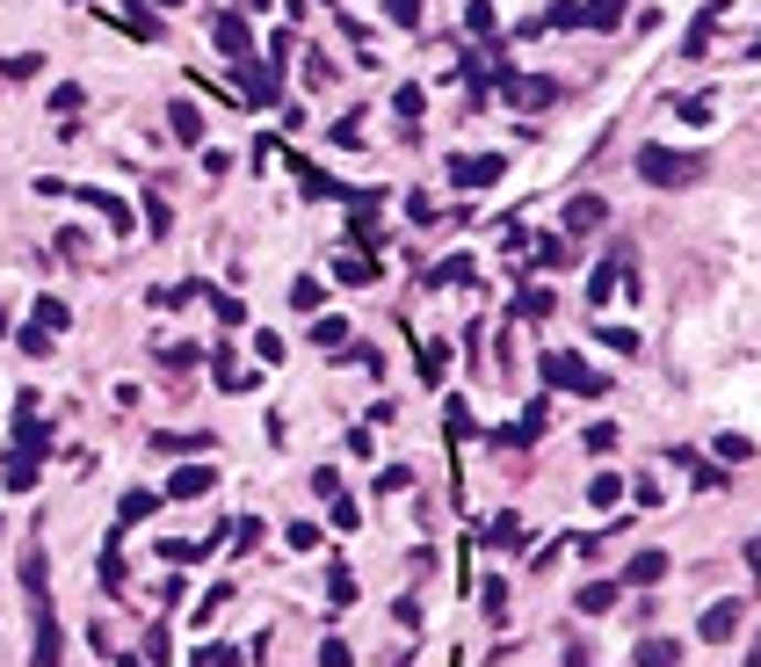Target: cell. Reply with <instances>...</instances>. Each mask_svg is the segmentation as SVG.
Segmentation results:
<instances>
[{"label": "cell", "mask_w": 761, "mask_h": 667, "mask_svg": "<svg viewBox=\"0 0 761 667\" xmlns=\"http://www.w3.org/2000/svg\"><path fill=\"white\" fill-rule=\"evenodd\" d=\"M639 182H653V189H696V182H704V160L675 153V145H639Z\"/></svg>", "instance_id": "6da1fadb"}, {"label": "cell", "mask_w": 761, "mask_h": 667, "mask_svg": "<svg viewBox=\"0 0 761 667\" xmlns=\"http://www.w3.org/2000/svg\"><path fill=\"white\" fill-rule=\"evenodd\" d=\"M536 370H544V385H552V392H580V400H602V392H609L602 370H588L580 356H566V349H552Z\"/></svg>", "instance_id": "7a4b0ae2"}, {"label": "cell", "mask_w": 761, "mask_h": 667, "mask_svg": "<svg viewBox=\"0 0 761 667\" xmlns=\"http://www.w3.org/2000/svg\"><path fill=\"white\" fill-rule=\"evenodd\" d=\"M501 95H508L515 109H552L566 88H558V80H544V73H508V80H501Z\"/></svg>", "instance_id": "3957f363"}, {"label": "cell", "mask_w": 761, "mask_h": 667, "mask_svg": "<svg viewBox=\"0 0 761 667\" xmlns=\"http://www.w3.org/2000/svg\"><path fill=\"white\" fill-rule=\"evenodd\" d=\"M602 226H609V204H602V196H573V204H566V232H573V240H595Z\"/></svg>", "instance_id": "277c9868"}, {"label": "cell", "mask_w": 761, "mask_h": 667, "mask_svg": "<svg viewBox=\"0 0 761 667\" xmlns=\"http://www.w3.org/2000/svg\"><path fill=\"white\" fill-rule=\"evenodd\" d=\"M218 52H226V66L254 58V36H247V15H240V8H226V15H218Z\"/></svg>", "instance_id": "5b68a950"}, {"label": "cell", "mask_w": 761, "mask_h": 667, "mask_svg": "<svg viewBox=\"0 0 761 667\" xmlns=\"http://www.w3.org/2000/svg\"><path fill=\"white\" fill-rule=\"evenodd\" d=\"M450 175H457V189H486V182L508 175V160H501V153H471V160H457Z\"/></svg>", "instance_id": "8992f818"}, {"label": "cell", "mask_w": 761, "mask_h": 667, "mask_svg": "<svg viewBox=\"0 0 761 667\" xmlns=\"http://www.w3.org/2000/svg\"><path fill=\"white\" fill-rule=\"evenodd\" d=\"M623 269H631V247H609V262L588 276V305H602L609 291H617V276H623Z\"/></svg>", "instance_id": "52a82bcc"}, {"label": "cell", "mask_w": 761, "mask_h": 667, "mask_svg": "<svg viewBox=\"0 0 761 667\" xmlns=\"http://www.w3.org/2000/svg\"><path fill=\"white\" fill-rule=\"evenodd\" d=\"M210 486H218V472H210V464H182V472L167 479V493H174V501H204Z\"/></svg>", "instance_id": "ba28073f"}, {"label": "cell", "mask_w": 761, "mask_h": 667, "mask_svg": "<svg viewBox=\"0 0 761 667\" xmlns=\"http://www.w3.org/2000/svg\"><path fill=\"white\" fill-rule=\"evenodd\" d=\"M732 632H740V602H710L704 610V646H726Z\"/></svg>", "instance_id": "9c48e42d"}, {"label": "cell", "mask_w": 761, "mask_h": 667, "mask_svg": "<svg viewBox=\"0 0 761 667\" xmlns=\"http://www.w3.org/2000/svg\"><path fill=\"white\" fill-rule=\"evenodd\" d=\"M623 580H631V588H653V580H667V551H631Z\"/></svg>", "instance_id": "30bf717a"}, {"label": "cell", "mask_w": 761, "mask_h": 667, "mask_svg": "<svg viewBox=\"0 0 761 667\" xmlns=\"http://www.w3.org/2000/svg\"><path fill=\"white\" fill-rule=\"evenodd\" d=\"M167 131H174L182 145H196V139H204V117H196V102H167Z\"/></svg>", "instance_id": "8fae6325"}, {"label": "cell", "mask_w": 761, "mask_h": 667, "mask_svg": "<svg viewBox=\"0 0 761 667\" xmlns=\"http://www.w3.org/2000/svg\"><path fill=\"white\" fill-rule=\"evenodd\" d=\"M639 667H682V646H675V638H645V646H639Z\"/></svg>", "instance_id": "7c38bea8"}, {"label": "cell", "mask_w": 761, "mask_h": 667, "mask_svg": "<svg viewBox=\"0 0 761 667\" xmlns=\"http://www.w3.org/2000/svg\"><path fill=\"white\" fill-rule=\"evenodd\" d=\"M580 610H588V616L617 610V580H588V588H580Z\"/></svg>", "instance_id": "4fadbf2b"}, {"label": "cell", "mask_w": 761, "mask_h": 667, "mask_svg": "<svg viewBox=\"0 0 761 667\" xmlns=\"http://www.w3.org/2000/svg\"><path fill=\"white\" fill-rule=\"evenodd\" d=\"M117 22H123L131 36H139V44H160V22L145 15V8H117Z\"/></svg>", "instance_id": "5bb4252c"}, {"label": "cell", "mask_w": 761, "mask_h": 667, "mask_svg": "<svg viewBox=\"0 0 761 667\" xmlns=\"http://www.w3.org/2000/svg\"><path fill=\"white\" fill-rule=\"evenodd\" d=\"M160 501L153 493H123V509H117V529H131V523H145V515H153Z\"/></svg>", "instance_id": "9a60e30c"}, {"label": "cell", "mask_w": 761, "mask_h": 667, "mask_svg": "<svg viewBox=\"0 0 761 667\" xmlns=\"http://www.w3.org/2000/svg\"><path fill=\"white\" fill-rule=\"evenodd\" d=\"M617 15H623V0H588L580 8V22H595V30H617Z\"/></svg>", "instance_id": "2e32d148"}, {"label": "cell", "mask_w": 761, "mask_h": 667, "mask_svg": "<svg viewBox=\"0 0 761 667\" xmlns=\"http://www.w3.org/2000/svg\"><path fill=\"white\" fill-rule=\"evenodd\" d=\"M421 102H428V95H421V88H399V95H392V109H399V123H406V131H414V123H421Z\"/></svg>", "instance_id": "e0dca14e"}, {"label": "cell", "mask_w": 761, "mask_h": 667, "mask_svg": "<svg viewBox=\"0 0 761 667\" xmlns=\"http://www.w3.org/2000/svg\"><path fill=\"white\" fill-rule=\"evenodd\" d=\"M66 305H58V298H36V327H44V334H66Z\"/></svg>", "instance_id": "ac0fdd59"}, {"label": "cell", "mask_w": 761, "mask_h": 667, "mask_svg": "<svg viewBox=\"0 0 761 667\" xmlns=\"http://www.w3.org/2000/svg\"><path fill=\"white\" fill-rule=\"evenodd\" d=\"M588 501H595V509H617V501H623V479H617V472H602V479L588 486Z\"/></svg>", "instance_id": "d6986e66"}, {"label": "cell", "mask_w": 761, "mask_h": 667, "mask_svg": "<svg viewBox=\"0 0 761 667\" xmlns=\"http://www.w3.org/2000/svg\"><path fill=\"white\" fill-rule=\"evenodd\" d=\"M160 363H167V370H196V363H204V356H196L189 341H167V349H160Z\"/></svg>", "instance_id": "ffe728a7"}, {"label": "cell", "mask_w": 761, "mask_h": 667, "mask_svg": "<svg viewBox=\"0 0 761 667\" xmlns=\"http://www.w3.org/2000/svg\"><path fill=\"white\" fill-rule=\"evenodd\" d=\"M667 457H675V464H689V472H696V486H718V479H726L718 464H696V450H667Z\"/></svg>", "instance_id": "44dd1931"}, {"label": "cell", "mask_w": 761, "mask_h": 667, "mask_svg": "<svg viewBox=\"0 0 761 667\" xmlns=\"http://www.w3.org/2000/svg\"><path fill=\"white\" fill-rule=\"evenodd\" d=\"M710 450L726 457V464H747V457H754V442H747V436H718V442H710Z\"/></svg>", "instance_id": "7402d4cb"}, {"label": "cell", "mask_w": 761, "mask_h": 667, "mask_svg": "<svg viewBox=\"0 0 761 667\" xmlns=\"http://www.w3.org/2000/svg\"><path fill=\"white\" fill-rule=\"evenodd\" d=\"M153 450H218V442H210V436H153Z\"/></svg>", "instance_id": "603a6c76"}, {"label": "cell", "mask_w": 761, "mask_h": 667, "mask_svg": "<svg viewBox=\"0 0 761 667\" xmlns=\"http://www.w3.org/2000/svg\"><path fill=\"white\" fill-rule=\"evenodd\" d=\"M312 341H319V349H341V341H348V319H319V327H312Z\"/></svg>", "instance_id": "cb8c5ba5"}, {"label": "cell", "mask_w": 761, "mask_h": 667, "mask_svg": "<svg viewBox=\"0 0 761 667\" xmlns=\"http://www.w3.org/2000/svg\"><path fill=\"white\" fill-rule=\"evenodd\" d=\"M312 493H319V501H341V472H334V464H319V472H312Z\"/></svg>", "instance_id": "d4e9b609"}, {"label": "cell", "mask_w": 761, "mask_h": 667, "mask_svg": "<svg viewBox=\"0 0 761 667\" xmlns=\"http://www.w3.org/2000/svg\"><path fill=\"white\" fill-rule=\"evenodd\" d=\"M334 276H341V283H370V276H378V269H370L363 254H341V269H334Z\"/></svg>", "instance_id": "484cf974"}, {"label": "cell", "mask_w": 761, "mask_h": 667, "mask_svg": "<svg viewBox=\"0 0 761 667\" xmlns=\"http://www.w3.org/2000/svg\"><path fill=\"white\" fill-rule=\"evenodd\" d=\"M145 667H167V624H153V632H145Z\"/></svg>", "instance_id": "4316f807"}, {"label": "cell", "mask_w": 761, "mask_h": 667, "mask_svg": "<svg viewBox=\"0 0 761 667\" xmlns=\"http://www.w3.org/2000/svg\"><path fill=\"white\" fill-rule=\"evenodd\" d=\"M80 102H87V95H80V88H73V80H66V88L52 95V117H80Z\"/></svg>", "instance_id": "83f0119b"}, {"label": "cell", "mask_w": 761, "mask_h": 667, "mask_svg": "<svg viewBox=\"0 0 761 667\" xmlns=\"http://www.w3.org/2000/svg\"><path fill=\"white\" fill-rule=\"evenodd\" d=\"M102 588H123V551H117V537H109V551H102Z\"/></svg>", "instance_id": "f1b7e54d"}, {"label": "cell", "mask_w": 761, "mask_h": 667, "mask_svg": "<svg viewBox=\"0 0 761 667\" xmlns=\"http://www.w3.org/2000/svg\"><path fill=\"white\" fill-rule=\"evenodd\" d=\"M174 218H167V196H145V232H167Z\"/></svg>", "instance_id": "f546056e"}, {"label": "cell", "mask_w": 761, "mask_h": 667, "mask_svg": "<svg viewBox=\"0 0 761 667\" xmlns=\"http://www.w3.org/2000/svg\"><path fill=\"white\" fill-rule=\"evenodd\" d=\"M22 356H52V334L36 327V319H30V327H22Z\"/></svg>", "instance_id": "4dcf8cb0"}, {"label": "cell", "mask_w": 761, "mask_h": 667, "mask_svg": "<svg viewBox=\"0 0 761 667\" xmlns=\"http://www.w3.org/2000/svg\"><path fill=\"white\" fill-rule=\"evenodd\" d=\"M226 602H232V588H210V595H204V602H196V624H210V616L226 610Z\"/></svg>", "instance_id": "1f68e13d"}, {"label": "cell", "mask_w": 761, "mask_h": 667, "mask_svg": "<svg viewBox=\"0 0 761 667\" xmlns=\"http://www.w3.org/2000/svg\"><path fill=\"white\" fill-rule=\"evenodd\" d=\"M327 588H334V602H356V573H348V566H334Z\"/></svg>", "instance_id": "d6a6232c"}, {"label": "cell", "mask_w": 761, "mask_h": 667, "mask_svg": "<svg viewBox=\"0 0 761 667\" xmlns=\"http://www.w3.org/2000/svg\"><path fill=\"white\" fill-rule=\"evenodd\" d=\"M465 276H471V262H465V254H450V262L435 269V276H428V283H465Z\"/></svg>", "instance_id": "836d02e7"}, {"label": "cell", "mask_w": 761, "mask_h": 667, "mask_svg": "<svg viewBox=\"0 0 761 667\" xmlns=\"http://www.w3.org/2000/svg\"><path fill=\"white\" fill-rule=\"evenodd\" d=\"M406 486H414V472H399V464H384V472H378V493H406Z\"/></svg>", "instance_id": "e575fe53"}, {"label": "cell", "mask_w": 761, "mask_h": 667, "mask_svg": "<svg viewBox=\"0 0 761 667\" xmlns=\"http://www.w3.org/2000/svg\"><path fill=\"white\" fill-rule=\"evenodd\" d=\"M254 356L261 363H283V334H254Z\"/></svg>", "instance_id": "d590c367"}, {"label": "cell", "mask_w": 761, "mask_h": 667, "mask_svg": "<svg viewBox=\"0 0 761 667\" xmlns=\"http://www.w3.org/2000/svg\"><path fill=\"white\" fill-rule=\"evenodd\" d=\"M479 602H486V616H501V610H508V588H501V580H486Z\"/></svg>", "instance_id": "8d00e7d4"}, {"label": "cell", "mask_w": 761, "mask_h": 667, "mask_svg": "<svg viewBox=\"0 0 761 667\" xmlns=\"http://www.w3.org/2000/svg\"><path fill=\"white\" fill-rule=\"evenodd\" d=\"M602 341H609L617 356H631V349H639V334H631V327H602Z\"/></svg>", "instance_id": "74e56055"}, {"label": "cell", "mask_w": 761, "mask_h": 667, "mask_svg": "<svg viewBox=\"0 0 761 667\" xmlns=\"http://www.w3.org/2000/svg\"><path fill=\"white\" fill-rule=\"evenodd\" d=\"M291 305H297V313H312V305H319V283H312V276L291 283Z\"/></svg>", "instance_id": "f35d334b"}, {"label": "cell", "mask_w": 761, "mask_h": 667, "mask_svg": "<svg viewBox=\"0 0 761 667\" xmlns=\"http://www.w3.org/2000/svg\"><path fill=\"white\" fill-rule=\"evenodd\" d=\"M319 667H348V638H327V646H319Z\"/></svg>", "instance_id": "ab89813d"}, {"label": "cell", "mask_w": 761, "mask_h": 667, "mask_svg": "<svg viewBox=\"0 0 761 667\" xmlns=\"http://www.w3.org/2000/svg\"><path fill=\"white\" fill-rule=\"evenodd\" d=\"M384 8H392V22H406V30L421 22V0H384Z\"/></svg>", "instance_id": "60d3db41"}, {"label": "cell", "mask_w": 761, "mask_h": 667, "mask_svg": "<svg viewBox=\"0 0 761 667\" xmlns=\"http://www.w3.org/2000/svg\"><path fill=\"white\" fill-rule=\"evenodd\" d=\"M747 566H754V580H761V537H754V545H747Z\"/></svg>", "instance_id": "b9f144b4"}, {"label": "cell", "mask_w": 761, "mask_h": 667, "mask_svg": "<svg viewBox=\"0 0 761 667\" xmlns=\"http://www.w3.org/2000/svg\"><path fill=\"white\" fill-rule=\"evenodd\" d=\"M747 667H761V632H754V646H747Z\"/></svg>", "instance_id": "7bdbcfd3"}, {"label": "cell", "mask_w": 761, "mask_h": 667, "mask_svg": "<svg viewBox=\"0 0 761 667\" xmlns=\"http://www.w3.org/2000/svg\"><path fill=\"white\" fill-rule=\"evenodd\" d=\"M160 8H182V0H160Z\"/></svg>", "instance_id": "ee69618b"}, {"label": "cell", "mask_w": 761, "mask_h": 667, "mask_svg": "<svg viewBox=\"0 0 761 667\" xmlns=\"http://www.w3.org/2000/svg\"><path fill=\"white\" fill-rule=\"evenodd\" d=\"M754 58H761V36H754Z\"/></svg>", "instance_id": "f6af8a7d"}, {"label": "cell", "mask_w": 761, "mask_h": 667, "mask_svg": "<svg viewBox=\"0 0 761 667\" xmlns=\"http://www.w3.org/2000/svg\"><path fill=\"white\" fill-rule=\"evenodd\" d=\"M247 8H261V0H247Z\"/></svg>", "instance_id": "bcb514c9"}]
</instances>
